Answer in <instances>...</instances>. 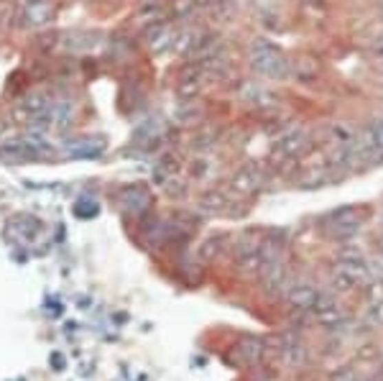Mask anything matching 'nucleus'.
<instances>
[{
	"label": "nucleus",
	"mask_w": 383,
	"mask_h": 381,
	"mask_svg": "<svg viewBox=\"0 0 383 381\" xmlns=\"http://www.w3.org/2000/svg\"><path fill=\"white\" fill-rule=\"evenodd\" d=\"M187 108L184 110H177L174 116H177L179 123H184V126H189V123H195L197 118H199V108H195V102H184Z\"/></svg>",
	"instance_id": "5701e85b"
},
{
	"label": "nucleus",
	"mask_w": 383,
	"mask_h": 381,
	"mask_svg": "<svg viewBox=\"0 0 383 381\" xmlns=\"http://www.w3.org/2000/svg\"><path fill=\"white\" fill-rule=\"evenodd\" d=\"M363 320H366L368 327H383V300L371 302V307H368Z\"/></svg>",
	"instance_id": "412c9836"
},
{
	"label": "nucleus",
	"mask_w": 383,
	"mask_h": 381,
	"mask_svg": "<svg viewBox=\"0 0 383 381\" xmlns=\"http://www.w3.org/2000/svg\"><path fill=\"white\" fill-rule=\"evenodd\" d=\"M381 230H383V215H381Z\"/></svg>",
	"instance_id": "bb28decb"
},
{
	"label": "nucleus",
	"mask_w": 383,
	"mask_h": 381,
	"mask_svg": "<svg viewBox=\"0 0 383 381\" xmlns=\"http://www.w3.org/2000/svg\"><path fill=\"white\" fill-rule=\"evenodd\" d=\"M312 315L314 320L320 323V325L325 327H338L342 325L345 320H348V315H345V309H342V305H340L332 294H327V292H322L320 300H317V305L312 307Z\"/></svg>",
	"instance_id": "423d86ee"
},
{
	"label": "nucleus",
	"mask_w": 383,
	"mask_h": 381,
	"mask_svg": "<svg viewBox=\"0 0 383 381\" xmlns=\"http://www.w3.org/2000/svg\"><path fill=\"white\" fill-rule=\"evenodd\" d=\"M261 279H263V290L266 294H276V297H286V292L292 290V274H289V266L284 263V259H278V261H271L263 266V272H261Z\"/></svg>",
	"instance_id": "20e7f679"
},
{
	"label": "nucleus",
	"mask_w": 383,
	"mask_h": 381,
	"mask_svg": "<svg viewBox=\"0 0 383 381\" xmlns=\"http://www.w3.org/2000/svg\"><path fill=\"white\" fill-rule=\"evenodd\" d=\"M225 205H230V202L223 192H207L199 200V210H205V213H225Z\"/></svg>",
	"instance_id": "f3484780"
},
{
	"label": "nucleus",
	"mask_w": 383,
	"mask_h": 381,
	"mask_svg": "<svg viewBox=\"0 0 383 381\" xmlns=\"http://www.w3.org/2000/svg\"><path fill=\"white\" fill-rule=\"evenodd\" d=\"M330 136H332V144L345 146V144H353L358 133L348 126V123H335V126H332V131H330Z\"/></svg>",
	"instance_id": "6ab92c4d"
},
{
	"label": "nucleus",
	"mask_w": 383,
	"mask_h": 381,
	"mask_svg": "<svg viewBox=\"0 0 383 381\" xmlns=\"http://www.w3.org/2000/svg\"><path fill=\"white\" fill-rule=\"evenodd\" d=\"M49 118H52V131L54 133H64L72 128V118H74V105L72 102H56L49 110Z\"/></svg>",
	"instance_id": "ddd939ff"
},
{
	"label": "nucleus",
	"mask_w": 383,
	"mask_h": 381,
	"mask_svg": "<svg viewBox=\"0 0 383 381\" xmlns=\"http://www.w3.org/2000/svg\"><path fill=\"white\" fill-rule=\"evenodd\" d=\"M261 184H263V172H261L259 164H245L241 166L238 172L232 174L230 179V190L238 195V197H248L253 192L259 190Z\"/></svg>",
	"instance_id": "6e6552de"
},
{
	"label": "nucleus",
	"mask_w": 383,
	"mask_h": 381,
	"mask_svg": "<svg viewBox=\"0 0 383 381\" xmlns=\"http://www.w3.org/2000/svg\"><path fill=\"white\" fill-rule=\"evenodd\" d=\"M177 34L179 31H174L169 23H161V21H156V23L149 28L146 39H149V46H151L153 54H164V52H171V49H174Z\"/></svg>",
	"instance_id": "f8f14e48"
},
{
	"label": "nucleus",
	"mask_w": 383,
	"mask_h": 381,
	"mask_svg": "<svg viewBox=\"0 0 383 381\" xmlns=\"http://www.w3.org/2000/svg\"><path fill=\"white\" fill-rule=\"evenodd\" d=\"M250 67H253V72L263 74V77H271V80H284L286 74L292 72V64L286 62L284 56L278 54L276 49H271L268 44L253 46V52H250Z\"/></svg>",
	"instance_id": "f257e3e1"
},
{
	"label": "nucleus",
	"mask_w": 383,
	"mask_h": 381,
	"mask_svg": "<svg viewBox=\"0 0 383 381\" xmlns=\"http://www.w3.org/2000/svg\"><path fill=\"white\" fill-rule=\"evenodd\" d=\"M307 146H309L307 131L304 128H292V131L281 133L278 138H274L271 154L276 156V159H294L296 154H302Z\"/></svg>",
	"instance_id": "39448f33"
},
{
	"label": "nucleus",
	"mask_w": 383,
	"mask_h": 381,
	"mask_svg": "<svg viewBox=\"0 0 383 381\" xmlns=\"http://www.w3.org/2000/svg\"><path fill=\"white\" fill-rule=\"evenodd\" d=\"M368 281H371V269L363 261H340L332 272V287L340 292L368 287Z\"/></svg>",
	"instance_id": "f03ea898"
},
{
	"label": "nucleus",
	"mask_w": 383,
	"mask_h": 381,
	"mask_svg": "<svg viewBox=\"0 0 383 381\" xmlns=\"http://www.w3.org/2000/svg\"><path fill=\"white\" fill-rule=\"evenodd\" d=\"M164 187H166V195H169V197H174V200H182V197H187V184H184L182 179H174V177H169Z\"/></svg>",
	"instance_id": "4be33fe9"
},
{
	"label": "nucleus",
	"mask_w": 383,
	"mask_h": 381,
	"mask_svg": "<svg viewBox=\"0 0 383 381\" xmlns=\"http://www.w3.org/2000/svg\"><path fill=\"white\" fill-rule=\"evenodd\" d=\"M278 353H281V361L289 369H302L304 363H307V348H304V343L296 336H281Z\"/></svg>",
	"instance_id": "9b49d317"
},
{
	"label": "nucleus",
	"mask_w": 383,
	"mask_h": 381,
	"mask_svg": "<svg viewBox=\"0 0 383 381\" xmlns=\"http://www.w3.org/2000/svg\"><path fill=\"white\" fill-rule=\"evenodd\" d=\"M199 39H202V34H199V31H195V28H187V31H179V34H177V41H174V49H171V52H174V54H179V56L192 54Z\"/></svg>",
	"instance_id": "2eb2a0df"
},
{
	"label": "nucleus",
	"mask_w": 383,
	"mask_h": 381,
	"mask_svg": "<svg viewBox=\"0 0 383 381\" xmlns=\"http://www.w3.org/2000/svg\"><path fill=\"white\" fill-rule=\"evenodd\" d=\"M320 294L322 292L314 284H309V281H296V284H292V290L286 292V302L296 312H307V309H312L317 305Z\"/></svg>",
	"instance_id": "1a4fd4ad"
},
{
	"label": "nucleus",
	"mask_w": 383,
	"mask_h": 381,
	"mask_svg": "<svg viewBox=\"0 0 383 381\" xmlns=\"http://www.w3.org/2000/svg\"><path fill=\"white\" fill-rule=\"evenodd\" d=\"M332 381H358V376L353 371H342L340 376H335Z\"/></svg>",
	"instance_id": "a878e982"
},
{
	"label": "nucleus",
	"mask_w": 383,
	"mask_h": 381,
	"mask_svg": "<svg viewBox=\"0 0 383 381\" xmlns=\"http://www.w3.org/2000/svg\"><path fill=\"white\" fill-rule=\"evenodd\" d=\"M238 353L245 356V361L248 363H256V361H261V356H263V345H261V340H256V338H245V340H241V345H238Z\"/></svg>",
	"instance_id": "a211bd4d"
},
{
	"label": "nucleus",
	"mask_w": 383,
	"mask_h": 381,
	"mask_svg": "<svg viewBox=\"0 0 383 381\" xmlns=\"http://www.w3.org/2000/svg\"><path fill=\"white\" fill-rule=\"evenodd\" d=\"M215 164L212 159H207V156H199V159H195V162L189 164V174L195 177V179H207L210 174H212Z\"/></svg>",
	"instance_id": "aec40b11"
},
{
	"label": "nucleus",
	"mask_w": 383,
	"mask_h": 381,
	"mask_svg": "<svg viewBox=\"0 0 383 381\" xmlns=\"http://www.w3.org/2000/svg\"><path fill=\"white\" fill-rule=\"evenodd\" d=\"M235 256H238L241 272H245V274H261L263 272V266H266L263 243H259V241H241L238 248H235Z\"/></svg>",
	"instance_id": "0eeeda50"
},
{
	"label": "nucleus",
	"mask_w": 383,
	"mask_h": 381,
	"mask_svg": "<svg viewBox=\"0 0 383 381\" xmlns=\"http://www.w3.org/2000/svg\"><path fill=\"white\" fill-rule=\"evenodd\" d=\"M317 72H320V62L312 59V56H304V59H299V62L292 67V74H294L296 80H304V82L314 80Z\"/></svg>",
	"instance_id": "dca6fc26"
},
{
	"label": "nucleus",
	"mask_w": 383,
	"mask_h": 381,
	"mask_svg": "<svg viewBox=\"0 0 383 381\" xmlns=\"http://www.w3.org/2000/svg\"><path fill=\"white\" fill-rule=\"evenodd\" d=\"M217 0H189V6H192V10H199V8H210V6H215Z\"/></svg>",
	"instance_id": "393cba45"
},
{
	"label": "nucleus",
	"mask_w": 383,
	"mask_h": 381,
	"mask_svg": "<svg viewBox=\"0 0 383 381\" xmlns=\"http://www.w3.org/2000/svg\"><path fill=\"white\" fill-rule=\"evenodd\" d=\"M21 105L26 108V113L31 116V120H34V118H39V116H44V113L52 110V98H49L46 92H34V95L23 98Z\"/></svg>",
	"instance_id": "4468645a"
},
{
	"label": "nucleus",
	"mask_w": 383,
	"mask_h": 381,
	"mask_svg": "<svg viewBox=\"0 0 383 381\" xmlns=\"http://www.w3.org/2000/svg\"><path fill=\"white\" fill-rule=\"evenodd\" d=\"M217 251H220V243H217V241H207V243H202V248H199V254L205 256V259L217 256Z\"/></svg>",
	"instance_id": "b1692460"
},
{
	"label": "nucleus",
	"mask_w": 383,
	"mask_h": 381,
	"mask_svg": "<svg viewBox=\"0 0 383 381\" xmlns=\"http://www.w3.org/2000/svg\"><path fill=\"white\" fill-rule=\"evenodd\" d=\"M360 208L355 205H345V208L335 210L330 213V218H327V230H330L335 238H350L360 233Z\"/></svg>",
	"instance_id": "7ed1b4c3"
},
{
	"label": "nucleus",
	"mask_w": 383,
	"mask_h": 381,
	"mask_svg": "<svg viewBox=\"0 0 383 381\" xmlns=\"http://www.w3.org/2000/svg\"><path fill=\"white\" fill-rule=\"evenodd\" d=\"M146 3H151V0H146Z\"/></svg>",
	"instance_id": "cd10ccee"
},
{
	"label": "nucleus",
	"mask_w": 383,
	"mask_h": 381,
	"mask_svg": "<svg viewBox=\"0 0 383 381\" xmlns=\"http://www.w3.org/2000/svg\"><path fill=\"white\" fill-rule=\"evenodd\" d=\"M21 19H23V23H26L28 28L49 26V23H52V19H54L52 3H49V0H26Z\"/></svg>",
	"instance_id": "9d476101"
}]
</instances>
